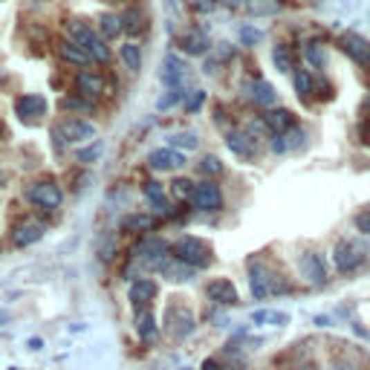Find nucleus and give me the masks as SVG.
Masks as SVG:
<instances>
[{"label":"nucleus","instance_id":"nucleus-8","mask_svg":"<svg viewBox=\"0 0 370 370\" xmlns=\"http://www.w3.org/2000/svg\"><path fill=\"white\" fill-rule=\"evenodd\" d=\"M15 113H18L21 122L35 124L46 116V99L41 93H24V95L15 99Z\"/></svg>","mask_w":370,"mask_h":370},{"label":"nucleus","instance_id":"nucleus-43","mask_svg":"<svg viewBox=\"0 0 370 370\" xmlns=\"http://www.w3.org/2000/svg\"><path fill=\"white\" fill-rule=\"evenodd\" d=\"M353 226H356L362 234L370 237V208H364V212H359L356 217H353Z\"/></svg>","mask_w":370,"mask_h":370},{"label":"nucleus","instance_id":"nucleus-30","mask_svg":"<svg viewBox=\"0 0 370 370\" xmlns=\"http://www.w3.org/2000/svg\"><path fill=\"white\" fill-rule=\"evenodd\" d=\"M145 197L151 200V205L156 208L159 214H168V197H165V191H163V185L159 183H145Z\"/></svg>","mask_w":370,"mask_h":370},{"label":"nucleus","instance_id":"nucleus-36","mask_svg":"<svg viewBox=\"0 0 370 370\" xmlns=\"http://www.w3.org/2000/svg\"><path fill=\"white\" fill-rule=\"evenodd\" d=\"M194 183L191 180H174L171 183V197L176 200V203H191V197H194Z\"/></svg>","mask_w":370,"mask_h":370},{"label":"nucleus","instance_id":"nucleus-32","mask_svg":"<svg viewBox=\"0 0 370 370\" xmlns=\"http://www.w3.org/2000/svg\"><path fill=\"white\" fill-rule=\"evenodd\" d=\"M255 324H272V327H284L289 324V315L286 313H278V310H257L252 315Z\"/></svg>","mask_w":370,"mask_h":370},{"label":"nucleus","instance_id":"nucleus-41","mask_svg":"<svg viewBox=\"0 0 370 370\" xmlns=\"http://www.w3.org/2000/svg\"><path fill=\"white\" fill-rule=\"evenodd\" d=\"M203 104H205V90H191L185 95V113H197Z\"/></svg>","mask_w":370,"mask_h":370},{"label":"nucleus","instance_id":"nucleus-18","mask_svg":"<svg viewBox=\"0 0 370 370\" xmlns=\"http://www.w3.org/2000/svg\"><path fill=\"white\" fill-rule=\"evenodd\" d=\"M55 50H58V58H61L64 64H70V67H78V70H82V67H87V64H93V55L84 50V46H78L75 41H61Z\"/></svg>","mask_w":370,"mask_h":370},{"label":"nucleus","instance_id":"nucleus-12","mask_svg":"<svg viewBox=\"0 0 370 370\" xmlns=\"http://www.w3.org/2000/svg\"><path fill=\"white\" fill-rule=\"evenodd\" d=\"M191 203H194V208H200V212H220L223 208V191L217 183L205 180L194 188V197H191Z\"/></svg>","mask_w":370,"mask_h":370},{"label":"nucleus","instance_id":"nucleus-38","mask_svg":"<svg viewBox=\"0 0 370 370\" xmlns=\"http://www.w3.org/2000/svg\"><path fill=\"white\" fill-rule=\"evenodd\" d=\"M197 171H200L203 176H220V174H223V163H220V156H214V154L203 156L200 163H197Z\"/></svg>","mask_w":370,"mask_h":370},{"label":"nucleus","instance_id":"nucleus-27","mask_svg":"<svg viewBox=\"0 0 370 370\" xmlns=\"http://www.w3.org/2000/svg\"><path fill=\"white\" fill-rule=\"evenodd\" d=\"M301 55H304V61H307V67H313V70H324L327 67V53H324V46L321 44H304V50H301Z\"/></svg>","mask_w":370,"mask_h":370},{"label":"nucleus","instance_id":"nucleus-28","mask_svg":"<svg viewBox=\"0 0 370 370\" xmlns=\"http://www.w3.org/2000/svg\"><path fill=\"white\" fill-rule=\"evenodd\" d=\"M145 24H148V18H145V12L136 9V6H131V9L122 15V26L127 29V35H142Z\"/></svg>","mask_w":370,"mask_h":370},{"label":"nucleus","instance_id":"nucleus-26","mask_svg":"<svg viewBox=\"0 0 370 370\" xmlns=\"http://www.w3.org/2000/svg\"><path fill=\"white\" fill-rule=\"evenodd\" d=\"M61 110H73V113H95V102L84 99L82 93H73V95H64L58 102Z\"/></svg>","mask_w":370,"mask_h":370},{"label":"nucleus","instance_id":"nucleus-21","mask_svg":"<svg viewBox=\"0 0 370 370\" xmlns=\"http://www.w3.org/2000/svg\"><path fill=\"white\" fill-rule=\"evenodd\" d=\"M122 232H131V234H151L156 229V217L154 214H145V212H133V214H124L119 223Z\"/></svg>","mask_w":370,"mask_h":370},{"label":"nucleus","instance_id":"nucleus-20","mask_svg":"<svg viewBox=\"0 0 370 370\" xmlns=\"http://www.w3.org/2000/svg\"><path fill=\"white\" fill-rule=\"evenodd\" d=\"M148 165L154 171H174V168H183L185 165V156L176 151V148H159L148 156Z\"/></svg>","mask_w":370,"mask_h":370},{"label":"nucleus","instance_id":"nucleus-44","mask_svg":"<svg viewBox=\"0 0 370 370\" xmlns=\"http://www.w3.org/2000/svg\"><path fill=\"white\" fill-rule=\"evenodd\" d=\"M102 154V142H93L90 148H84V151H78V163H93L95 156Z\"/></svg>","mask_w":370,"mask_h":370},{"label":"nucleus","instance_id":"nucleus-47","mask_svg":"<svg viewBox=\"0 0 370 370\" xmlns=\"http://www.w3.org/2000/svg\"><path fill=\"white\" fill-rule=\"evenodd\" d=\"M217 3H223L226 9H237V6H243V0H217Z\"/></svg>","mask_w":370,"mask_h":370},{"label":"nucleus","instance_id":"nucleus-33","mask_svg":"<svg viewBox=\"0 0 370 370\" xmlns=\"http://www.w3.org/2000/svg\"><path fill=\"white\" fill-rule=\"evenodd\" d=\"M272 64H275V70L278 73H293V53H289V46L286 44H278L275 50H272Z\"/></svg>","mask_w":370,"mask_h":370},{"label":"nucleus","instance_id":"nucleus-5","mask_svg":"<svg viewBox=\"0 0 370 370\" xmlns=\"http://www.w3.org/2000/svg\"><path fill=\"white\" fill-rule=\"evenodd\" d=\"M24 194L32 205H38L41 212H58L61 203H64V194H61V185L53 183V180H35L24 188Z\"/></svg>","mask_w":370,"mask_h":370},{"label":"nucleus","instance_id":"nucleus-39","mask_svg":"<svg viewBox=\"0 0 370 370\" xmlns=\"http://www.w3.org/2000/svg\"><path fill=\"white\" fill-rule=\"evenodd\" d=\"M284 139H286V151H301L304 145H307V131L295 124L293 131H286V133H284Z\"/></svg>","mask_w":370,"mask_h":370},{"label":"nucleus","instance_id":"nucleus-48","mask_svg":"<svg viewBox=\"0 0 370 370\" xmlns=\"http://www.w3.org/2000/svg\"><path fill=\"white\" fill-rule=\"evenodd\" d=\"M26 347H29V350H41V347H44V342H41V339H29V342H26Z\"/></svg>","mask_w":370,"mask_h":370},{"label":"nucleus","instance_id":"nucleus-13","mask_svg":"<svg viewBox=\"0 0 370 370\" xmlns=\"http://www.w3.org/2000/svg\"><path fill=\"white\" fill-rule=\"evenodd\" d=\"M165 321H168V333L174 335V339H188V335L197 330L194 313L185 310V307H171Z\"/></svg>","mask_w":370,"mask_h":370},{"label":"nucleus","instance_id":"nucleus-45","mask_svg":"<svg viewBox=\"0 0 370 370\" xmlns=\"http://www.w3.org/2000/svg\"><path fill=\"white\" fill-rule=\"evenodd\" d=\"M214 6H217V0H194V9H197V12H203V15L214 12Z\"/></svg>","mask_w":370,"mask_h":370},{"label":"nucleus","instance_id":"nucleus-14","mask_svg":"<svg viewBox=\"0 0 370 370\" xmlns=\"http://www.w3.org/2000/svg\"><path fill=\"white\" fill-rule=\"evenodd\" d=\"M226 148L240 156V159H255L257 156V145H255V136L246 133V131H229L226 133Z\"/></svg>","mask_w":370,"mask_h":370},{"label":"nucleus","instance_id":"nucleus-40","mask_svg":"<svg viewBox=\"0 0 370 370\" xmlns=\"http://www.w3.org/2000/svg\"><path fill=\"white\" fill-rule=\"evenodd\" d=\"M240 41H243V46H257L263 41V32L249 26V24H243V26H240Z\"/></svg>","mask_w":370,"mask_h":370},{"label":"nucleus","instance_id":"nucleus-17","mask_svg":"<svg viewBox=\"0 0 370 370\" xmlns=\"http://www.w3.org/2000/svg\"><path fill=\"white\" fill-rule=\"evenodd\" d=\"M205 295L212 298L214 304H226V307H234V304L240 301L237 286H234L229 278H217V281H212V284L205 286Z\"/></svg>","mask_w":370,"mask_h":370},{"label":"nucleus","instance_id":"nucleus-2","mask_svg":"<svg viewBox=\"0 0 370 370\" xmlns=\"http://www.w3.org/2000/svg\"><path fill=\"white\" fill-rule=\"evenodd\" d=\"M174 257L176 261H183L185 266H191V269H208L214 263V252H212V246H208V240H203V237H194V234H185V237H180L174 243Z\"/></svg>","mask_w":370,"mask_h":370},{"label":"nucleus","instance_id":"nucleus-9","mask_svg":"<svg viewBox=\"0 0 370 370\" xmlns=\"http://www.w3.org/2000/svg\"><path fill=\"white\" fill-rule=\"evenodd\" d=\"M298 272H301V278L307 284H313V286L327 284V266H324V261H321V255H315V252H304L298 257Z\"/></svg>","mask_w":370,"mask_h":370},{"label":"nucleus","instance_id":"nucleus-35","mask_svg":"<svg viewBox=\"0 0 370 370\" xmlns=\"http://www.w3.org/2000/svg\"><path fill=\"white\" fill-rule=\"evenodd\" d=\"M249 12L257 15V18H269V15L281 12V0H249Z\"/></svg>","mask_w":370,"mask_h":370},{"label":"nucleus","instance_id":"nucleus-50","mask_svg":"<svg viewBox=\"0 0 370 370\" xmlns=\"http://www.w3.org/2000/svg\"><path fill=\"white\" fill-rule=\"evenodd\" d=\"M362 110H364V113H367V116H370V93H367V95H364V102H362Z\"/></svg>","mask_w":370,"mask_h":370},{"label":"nucleus","instance_id":"nucleus-3","mask_svg":"<svg viewBox=\"0 0 370 370\" xmlns=\"http://www.w3.org/2000/svg\"><path fill=\"white\" fill-rule=\"evenodd\" d=\"M93 139H95V124L87 122V119H78V116L61 119L58 127L53 131V145L58 151H64L67 145H84V142H93Z\"/></svg>","mask_w":370,"mask_h":370},{"label":"nucleus","instance_id":"nucleus-4","mask_svg":"<svg viewBox=\"0 0 370 370\" xmlns=\"http://www.w3.org/2000/svg\"><path fill=\"white\" fill-rule=\"evenodd\" d=\"M67 35L78 46H84V50L93 55L95 64H107L110 61V50L104 46V38L95 35V29L87 21H67Z\"/></svg>","mask_w":370,"mask_h":370},{"label":"nucleus","instance_id":"nucleus-37","mask_svg":"<svg viewBox=\"0 0 370 370\" xmlns=\"http://www.w3.org/2000/svg\"><path fill=\"white\" fill-rule=\"evenodd\" d=\"M313 95L318 102H330L335 95V90H333V84L327 82L324 75H313Z\"/></svg>","mask_w":370,"mask_h":370},{"label":"nucleus","instance_id":"nucleus-53","mask_svg":"<svg viewBox=\"0 0 370 370\" xmlns=\"http://www.w3.org/2000/svg\"><path fill=\"white\" fill-rule=\"evenodd\" d=\"M9 370H18V367H9Z\"/></svg>","mask_w":370,"mask_h":370},{"label":"nucleus","instance_id":"nucleus-7","mask_svg":"<svg viewBox=\"0 0 370 370\" xmlns=\"http://www.w3.org/2000/svg\"><path fill=\"white\" fill-rule=\"evenodd\" d=\"M364 261V249L359 243H353V240H342V243H335L333 249V263L335 269L342 272V275H350V272H356Z\"/></svg>","mask_w":370,"mask_h":370},{"label":"nucleus","instance_id":"nucleus-16","mask_svg":"<svg viewBox=\"0 0 370 370\" xmlns=\"http://www.w3.org/2000/svg\"><path fill=\"white\" fill-rule=\"evenodd\" d=\"M261 119L266 122L269 133H281L284 136L286 131H293V127H295V113H293V110H286V107H269Z\"/></svg>","mask_w":370,"mask_h":370},{"label":"nucleus","instance_id":"nucleus-15","mask_svg":"<svg viewBox=\"0 0 370 370\" xmlns=\"http://www.w3.org/2000/svg\"><path fill=\"white\" fill-rule=\"evenodd\" d=\"M156 298V281L154 278H136L131 284V304H133V310H148L151 307V301Z\"/></svg>","mask_w":370,"mask_h":370},{"label":"nucleus","instance_id":"nucleus-31","mask_svg":"<svg viewBox=\"0 0 370 370\" xmlns=\"http://www.w3.org/2000/svg\"><path fill=\"white\" fill-rule=\"evenodd\" d=\"M119 55H122V64L131 73H139L142 70V50H139L136 44H124L122 50H119Z\"/></svg>","mask_w":370,"mask_h":370},{"label":"nucleus","instance_id":"nucleus-1","mask_svg":"<svg viewBox=\"0 0 370 370\" xmlns=\"http://www.w3.org/2000/svg\"><path fill=\"white\" fill-rule=\"evenodd\" d=\"M249 289L257 301H263L269 295H284L289 293V284L284 281V275L272 272L263 261H252L249 263Z\"/></svg>","mask_w":370,"mask_h":370},{"label":"nucleus","instance_id":"nucleus-10","mask_svg":"<svg viewBox=\"0 0 370 370\" xmlns=\"http://www.w3.org/2000/svg\"><path fill=\"white\" fill-rule=\"evenodd\" d=\"M339 46L359 64V67L370 70V41L367 38H362L359 32H344V35L339 38Z\"/></svg>","mask_w":370,"mask_h":370},{"label":"nucleus","instance_id":"nucleus-34","mask_svg":"<svg viewBox=\"0 0 370 370\" xmlns=\"http://www.w3.org/2000/svg\"><path fill=\"white\" fill-rule=\"evenodd\" d=\"M168 142H171V148H176V151H197V145H200L197 133H191V131L171 133V136H168Z\"/></svg>","mask_w":370,"mask_h":370},{"label":"nucleus","instance_id":"nucleus-11","mask_svg":"<svg viewBox=\"0 0 370 370\" xmlns=\"http://www.w3.org/2000/svg\"><path fill=\"white\" fill-rule=\"evenodd\" d=\"M75 90L84 95V99L90 102H99L107 95V82H104V75L102 73H93V70H84V73H78L75 75Z\"/></svg>","mask_w":370,"mask_h":370},{"label":"nucleus","instance_id":"nucleus-24","mask_svg":"<svg viewBox=\"0 0 370 370\" xmlns=\"http://www.w3.org/2000/svg\"><path fill=\"white\" fill-rule=\"evenodd\" d=\"M183 75H185V64L176 58V55H168L165 64H163V82L174 90V87L183 84Z\"/></svg>","mask_w":370,"mask_h":370},{"label":"nucleus","instance_id":"nucleus-46","mask_svg":"<svg viewBox=\"0 0 370 370\" xmlns=\"http://www.w3.org/2000/svg\"><path fill=\"white\" fill-rule=\"evenodd\" d=\"M200 370H223V364H220L217 359H205V362L200 364Z\"/></svg>","mask_w":370,"mask_h":370},{"label":"nucleus","instance_id":"nucleus-23","mask_svg":"<svg viewBox=\"0 0 370 370\" xmlns=\"http://www.w3.org/2000/svg\"><path fill=\"white\" fill-rule=\"evenodd\" d=\"M136 333H139V339H142L145 344L156 342L159 327H156V318H154L151 310H139V313H136Z\"/></svg>","mask_w":370,"mask_h":370},{"label":"nucleus","instance_id":"nucleus-6","mask_svg":"<svg viewBox=\"0 0 370 370\" xmlns=\"http://www.w3.org/2000/svg\"><path fill=\"white\" fill-rule=\"evenodd\" d=\"M44 232H46L44 223L29 214V217H21V220L12 226L9 240H12L15 249H26V246H32V243H38V240L44 237Z\"/></svg>","mask_w":370,"mask_h":370},{"label":"nucleus","instance_id":"nucleus-25","mask_svg":"<svg viewBox=\"0 0 370 370\" xmlns=\"http://www.w3.org/2000/svg\"><path fill=\"white\" fill-rule=\"evenodd\" d=\"M293 84H295V93H298L301 102H310L313 99V70L295 67L293 70Z\"/></svg>","mask_w":370,"mask_h":370},{"label":"nucleus","instance_id":"nucleus-19","mask_svg":"<svg viewBox=\"0 0 370 370\" xmlns=\"http://www.w3.org/2000/svg\"><path fill=\"white\" fill-rule=\"evenodd\" d=\"M246 93H249V102L257 104V107H263V110L275 107V102H278L275 87H272L269 82H263V78H255V82L246 87Z\"/></svg>","mask_w":370,"mask_h":370},{"label":"nucleus","instance_id":"nucleus-29","mask_svg":"<svg viewBox=\"0 0 370 370\" xmlns=\"http://www.w3.org/2000/svg\"><path fill=\"white\" fill-rule=\"evenodd\" d=\"M99 32H102V38H104V41H113V38H119L122 32H124V26H122V18H119V15H110V12H104L102 18H99Z\"/></svg>","mask_w":370,"mask_h":370},{"label":"nucleus","instance_id":"nucleus-51","mask_svg":"<svg viewBox=\"0 0 370 370\" xmlns=\"http://www.w3.org/2000/svg\"><path fill=\"white\" fill-rule=\"evenodd\" d=\"M339 370H359V364H350V362H344V364H339Z\"/></svg>","mask_w":370,"mask_h":370},{"label":"nucleus","instance_id":"nucleus-52","mask_svg":"<svg viewBox=\"0 0 370 370\" xmlns=\"http://www.w3.org/2000/svg\"><path fill=\"white\" fill-rule=\"evenodd\" d=\"M6 321H9V315H6V313H0V324H6Z\"/></svg>","mask_w":370,"mask_h":370},{"label":"nucleus","instance_id":"nucleus-22","mask_svg":"<svg viewBox=\"0 0 370 370\" xmlns=\"http://www.w3.org/2000/svg\"><path fill=\"white\" fill-rule=\"evenodd\" d=\"M183 46V53H188V55H205L208 53V35L203 29H191V32H185V35H180V41H176Z\"/></svg>","mask_w":370,"mask_h":370},{"label":"nucleus","instance_id":"nucleus-42","mask_svg":"<svg viewBox=\"0 0 370 370\" xmlns=\"http://www.w3.org/2000/svg\"><path fill=\"white\" fill-rule=\"evenodd\" d=\"M185 99V93L180 90V87H174V90H168V95H163V99H159V110H168L171 104H180Z\"/></svg>","mask_w":370,"mask_h":370},{"label":"nucleus","instance_id":"nucleus-54","mask_svg":"<svg viewBox=\"0 0 370 370\" xmlns=\"http://www.w3.org/2000/svg\"><path fill=\"white\" fill-rule=\"evenodd\" d=\"M183 370H191V367H183Z\"/></svg>","mask_w":370,"mask_h":370},{"label":"nucleus","instance_id":"nucleus-49","mask_svg":"<svg viewBox=\"0 0 370 370\" xmlns=\"http://www.w3.org/2000/svg\"><path fill=\"white\" fill-rule=\"evenodd\" d=\"M315 324H318V327H330V318H324V315H318V318H315Z\"/></svg>","mask_w":370,"mask_h":370}]
</instances>
